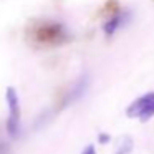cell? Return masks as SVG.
Wrapping results in <instances>:
<instances>
[{"label":"cell","instance_id":"cell-6","mask_svg":"<svg viewBox=\"0 0 154 154\" xmlns=\"http://www.w3.org/2000/svg\"><path fill=\"white\" fill-rule=\"evenodd\" d=\"M81 154H96V147H94V144H86V146L83 147V151H81Z\"/></svg>","mask_w":154,"mask_h":154},{"label":"cell","instance_id":"cell-1","mask_svg":"<svg viewBox=\"0 0 154 154\" xmlns=\"http://www.w3.org/2000/svg\"><path fill=\"white\" fill-rule=\"evenodd\" d=\"M5 101L8 108V118H7V131L12 137H15L20 131V98L18 91L14 86H7L5 90Z\"/></svg>","mask_w":154,"mask_h":154},{"label":"cell","instance_id":"cell-3","mask_svg":"<svg viewBox=\"0 0 154 154\" xmlns=\"http://www.w3.org/2000/svg\"><path fill=\"white\" fill-rule=\"evenodd\" d=\"M131 17H133V14H131L129 8H123V10L113 14V15H111V17L103 23V32H104V35H106V37H113V35L116 33L118 28L124 27V23L131 20Z\"/></svg>","mask_w":154,"mask_h":154},{"label":"cell","instance_id":"cell-2","mask_svg":"<svg viewBox=\"0 0 154 154\" xmlns=\"http://www.w3.org/2000/svg\"><path fill=\"white\" fill-rule=\"evenodd\" d=\"M126 116L128 118H136V119L143 121H149L154 116V91H147L143 96L136 98L133 103L128 106L126 109Z\"/></svg>","mask_w":154,"mask_h":154},{"label":"cell","instance_id":"cell-4","mask_svg":"<svg viewBox=\"0 0 154 154\" xmlns=\"http://www.w3.org/2000/svg\"><path fill=\"white\" fill-rule=\"evenodd\" d=\"M88 88H90V75H88V73H83V75H81V76L76 80V83L71 86L70 93L66 94L65 106H66V104L75 103V101H78V100H81V98L86 94Z\"/></svg>","mask_w":154,"mask_h":154},{"label":"cell","instance_id":"cell-5","mask_svg":"<svg viewBox=\"0 0 154 154\" xmlns=\"http://www.w3.org/2000/svg\"><path fill=\"white\" fill-rule=\"evenodd\" d=\"M133 147H134L133 137L131 136H123V137H119V141H118L113 154H131Z\"/></svg>","mask_w":154,"mask_h":154},{"label":"cell","instance_id":"cell-7","mask_svg":"<svg viewBox=\"0 0 154 154\" xmlns=\"http://www.w3.org/2000/svg\"><path fill=\"white\" fill-rule=\"evenodd\" d=\"M98 141H100L101 144H108L111 141V136L108 133H100V137H98Z\"/></svg>","mask_w":154,"mask_h":154}]
</instances>
